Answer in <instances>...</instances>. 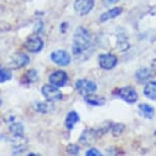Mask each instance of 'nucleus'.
<instances>
[{
    "label": "nucleus",
    "mask_w": 156,
    "mask_h": 156,
    "mask_svg": "<svg viewBox=\"0 0 156 156\" xmlns=\"http://www.w3.org/2000/svg\"><path fill=\"white\" fill-rule=\"evenodd\" d=\"M91 35L89 31L84 27H79L73 33V52L75 55L83 54L91 46Z\"/></svg>",
    "instance_id": "1"
},
{
    "label": "nucleus",
    "mask_w": 156,
    "mask_h": 156,
    "mask_svg": "<svg viewBox=\"0 0 156 156\" xmlns=\"http://www.w3.org/2000/svg\"><path fill=\"white\" fill-rule=\"evenodd\" d=\"M76 89L78 92L83 96L94 94L97 90V85L93 81L87 80V79H82L76 83Z\"/></svg>",
    "instance_id": "2"
},
{
    "label": "nucleus",
    "mask_w": 156,
    "mask_h": 156,
    "mask_svg": "<svg viewBox=\"0 0 156 156\" xmlns=\"http://www.w3.org/2000/svg\"><path fill=\"white\" fill-rule=\"evenodd\" d=\"M115 94L126 103H135V102H137L138 98H139L137 91L135 90V88L131 86L120 88V89L116 91Z\"/></svg>",
    "instance_id": "3"
},
{
    "label": "nucleus",
    "mask_w": 156,
    "mask_h": 156,
    "mask_svg": "<svg viewBox=\"0 0 156 156\" xmlns=\"http://www.w3.org/2000/svg\"><path fill=\"white\" fill-rule=\"evenodd\" d=\"M42 94L49 102H56L62 99V93L53 85H46L42 88Z\"/></svg>",
    "instance_id": "4"
},
{
    "label": "nucleus",
    "mask_w": 156,
    "mask_h": 156,
    "mask_svg": "<svg viewBox=\"0 0 156 156\" xmlns=\"http://www.w3.org/2000/svg\"><path fill=\"white\" fill-rule=\"evenodd\" d=\"M98 62L101 69L105 70H110L117 64V57L111 53L100 54L98 57Z\"/></svg>",
    "instance_id": "5"
},
{
    "label": "nucleus",
    "mask_w": 156,
    "mask_h": 156,
    "mask_svg": "<svg viewBox=\"0 0 156 156\" xmlns=\"http://www.w3.org/2000/svg\"><path fill=\"white\" fill-rule=\"evenodd\" d=\"M94 4H95V0H76L73 7L76 13L85 16L92 10Z\"/></svg>",
    "instance_id": "6"
},
{
    "label": "nucleus",
    "mask_w": 156,
    "mask_h": 156,
    "mask_svg": "<svg viewBox=\"0 0 156 156\" xmlns=\"http://www.w3.org/2000/svg\"><path fill=\"white\" fill-rule=\"evenodd\" d=\"M43 41L38 35H33V36L29 37L25 42L26 49L29 50L30 52H34V53L41 51L43 48Z\"/></svg>",
    "instance_id": "7"
},
{
    "label": "nucleus",
    "mask_w": 156,
    "mask_h": 156,
    "mask_svg": "<svg viewBox=\"0 0 156 156\" xmlns=\"http://www.w3.org/2000/svg\"><path fill=\"white\" fill-rule=\"evenodd\" d=\"M51 59L58 66H64L69 64L70 62V55L64 50H57L51 53Z\"/></svg>",
    "instance_id": "8"
},
{
    "label": "nucleus",
    "mask_w": 156,
    "mask_h": 156,
    "mask_svg": "<svg viewBox=\"0 0 156 156\" xmlns=\"http://www.w3.org/2000/svg\"><path fill=\"white\" fill-rule=\"evenodd\" d=\"M155 76H156L155 73L153 72V69L150 66V67H142V69H138L136 75H135V78H136V80L139 83L143 84L146 83V82H149Z\"/></svg>",
    "instance_id": "9"
},
{
    "label": "nucleus",
    "mask_w": 156,
    "mask_h": 156,
    "mask_svg": "<svg viewBox=\"0 0 156 156\" xmlns=\"http://www.w3.org/2000/svg\"><path fill=\"white\" fill-rule=\"evenodd\" d=\"M30 61V58L27 54L25 53H16L11 58L10 62H9V66L12 67L13 69H20V67L27 66Z\"/></svg>",
    "instance_id": "10"
},
{
    "label": "nucleus",
    "mask_w": 156,
    "mask_h": 156,
    "mask_svg": "<svg viewBox=\"0 0 156 156\" xmlns=\"http://www.w3.org/2000/svg\"><path fill=\"white\" fill-rule=\"evenodd\" d=\"M67 81V75L63 70H57L50 75L49 82L55 87H62L66 85Z\"/></svg>",
    "instance_id": "11"
},
{
    "label": "nucleus",
    "mask_w": 156,
    "mask_h": 156,
    "mask_svg": "<svg viewBox=\"0 0 156 156\" xmlns=\"http://www.w3.org/2000/svg\"><path fill=\"white\" fill-rule=\"evenodd\" d=\"M98 136V132L92 129H85L80 138V142L83 145H91L95 142L96 138Z\"/></svg>",
    "instance_id": "12"
},
{
    "label": "nucleus",
    "mask_w": 156,
    "mask_h": 156,
    "mask_svg": "<svg viewBox=\"0 0 156 156\" xmlns=\"http://www.w3.org/2000/svg\"><path fill=\"white\" fill-rule=\"evenodd\" d=\"M122 10L123 9L122 7H113L109 10L105 11L104 13H102L101 16H99V20L101 23H105L109 20H113V19H115V17L119 16V14H122Z\"/></svg>",
    "instance_id": "13"
},
{
    "label": "nucleus",
    "mask_w": 156,
    "mask_h": 156,
    "mask_svg": "<svg viewBox=\"0 0 156 156\" xmlns=\"http://www.w3.org/2000/svg\"><path fill=\"white\" fill-rule=\"evenodd\" d=\"M138 108H139L140 114L145 117V119H152L153 117H154V114H155L154 107L151 106L150 104H147V103H140Z\"/></svg>",
    "instance_id": "14"
},
{
    "label": "nucleus",
    "mask_w": 156,
    "mask_h": 156,
    "mask_svg": "<svg viewBox=\"0 0 156 156\" xmlns=\"http://www.w3.org/2000/svg\"><path fill=\"white\" fill-rule=\"evenodd\" d=\"M144 95L148 99L156 101V81L147 82L144 87Z\"/></svg>",
    "instance_id": "15"
},
{
    "label": "nucleus",
    "mask_w": 156,
    "mask_h": 156,
    "mask_svg": "<svg viewBox=\"0 0 156 156\" xmlns=\"http://www.w3.org/2000/svg\"><path fill=\"white\" fill-rule=\"evenodd\" d=\"M80 120V116L79 114L76 112V111H70V112L67 113L66 119V126L69 129H72L76 122Z\"/></svg>",
    "instance_id": "16"
},
{
    "label": "nucleus",
    "mask_w": 156,
    "mask_h": 156,
    "mask_svg": "<svg viewBox=\"0 0 156 156\" xmlns=\"http://www.w3.org/2000/svg\"><path fill=\"white\" fill-rule=\"evenodd\" d=\"M85 101L91 105H94V106H101V105H103L105 103V99L103 98V97L90 94V95L85 96Z\"/></svg>",
    "instance_id": "17"
},
{
    "label": "nucleus",
    "mask_w": 156,
    "mask_h": 156,
    "mask_svg": "<svg viewBox=\"0 0 156 156\" xmlns=\"http://www.w3.org/2000/svg\"><path fill=\"white\" fill-rule=\"evenodd\" d=\"M38 80V73L36 70L34 69H31L23 75V83L25 84H32L34 82H36Z\"/></svg>",
    "instance_id": "18"
},
{
    "label": "nucleus",
    "mask_w": 156,
    "mask_h": 156,
    "mask_svg": "<svg viewBox=\"0 0 156 156\" xmlns=\"http://www.w3.org/2000/svg\"><path fill=\"white\" fill-rule=\"evenodd\" d=\"M9 129L16 137V136H23V126L22 123H20V122L11 123L10 126H9Z\"/></svg>",
    "instance_id": "19"
},
{
    "label": "nucleus",
    "mask_w": 156,
    "mask_h": 156,
    "mask_svg": "<svg viewBox=\"0 0 156 156\" xmlns=\"http://www.w3.org/2000/svg\"><path fill=\"white\" fill-rule=\"evenodd\" d=\"M11 76L12 75H11L9 69L0 66V83H4V82L10 80Z\"/></svg>",
    "instance_id": "20"
},
{
    "label": "nucleus",
    "mask_w": 156,
    "mask_h": 156,
    "mask_svg": "<svg viewBox=\"0 0 156 156\" xmlns=\"http://www.w3.org/2000/svg\"><path fill=\"white\" fill-rule=\"evenodd\" d=\"M111 128V131H112V134L114 136H119L122 133L123 131H125V125H122V123H114L113 126H110Z\"/></svg>",
    "instance_id": "21"
},
{
    "label": "nucleus",
    "mask_w": 156,
    "mask_h": 156,
    "mask_svg": "<svg viewBox=\"0 0 156 156\" xmlns=\"http://www.w3.org/2000/svg\"><path fill=\"white\" fill-rule=\"evenodd\" d=\"M48 104H45V103H38L36 105V110L40 111V112H48Z\"/></svg>",
    "instance_id": "22"
},
{
    "label": "nucleus",
    "mask_w": 156,
    "mask_h": 156,
    "mask_svg": "<svg viewBox=\"0 0 156 156\" xmlns=\"http://www.w3.org/2000/svg\"><path fill=\"white\" fill-rule=\"evenodd\" d=\"M67 152L70 153V154H78L79 153V147L75 145V144H72L67 147Z\"/></svg>",
    "instance_id": "23"
},
{
    "label": "nucleus",
    "mask_w": 156,
    "mask_h": 156,
    "mask_svg": "<svg viewBox=\"0 0 156 156\" xmlns=\"http://www.w3.org/2000/svg\"><path fill=\"white\" fill-rule=\"evenodd\" d=\"M86 155L87 156H101L102 154L100 153L98 150L97 149H90V150H88V151L86 152Z\"/></svg>",
    "instance_id": "24"
},
{
    "label": "nucleus",
    "mask_w": 156,
    "mask_h": 156,
    "mask_svg": "<svg viewBox=\"0 0 156 156\" xmlns=\"http://www.w3.org/2000/svg\"><path fill=\"white\" fill-rule=\"evenodd\" d=\"M150 66H151V69H153V72H154L155 75H156V58H155V59H153L151 64H150Z\"/></svg>",
    "instance_id": "25"
},
{
    "label": "nucleus",
    "mask_w": 156,
    "mask_h": 156,
    "mask_svg": "<svg viewBox=\"0 0 156 156\" xmlns=\"http://www.w3.org/2000/svg\"><path fill=\"white\" fill-rule=\"evenodd\" d=\"M153 141H154V144L156 145V131L153 133Z\"/></svg>",
    "instance_id": "26"
},
{
    "label": "nucleus",
    "mask_w": 156,
    "mask_h": 156,
    "mask_svg": "<svg viewBox=\"0 0 156 156\" xmlns=\"http://www.w3.org/2000/svg\"><path fill=\"white\" fill-rule=\"evenodd\" d=\"M108 2H110V3H115V2H117L119 0H107Z\"/></svg>",
    "instance_id": "27"
},
{
    "label": "nucleus",
    "mask_w": 156,
    "mask_h": 156,
    "mask_svg": "<svg viewBox=\"0 0 156 156\" xmlns=\"http://www.w3.org/2000/svg\"><path fill=\"white\" fill-rule=\"evenodd\" d=\"M154 40H155V41H156V36H155V38H154Z\"/></svg>",
    "instance_id": "28"
}]
</instances>
